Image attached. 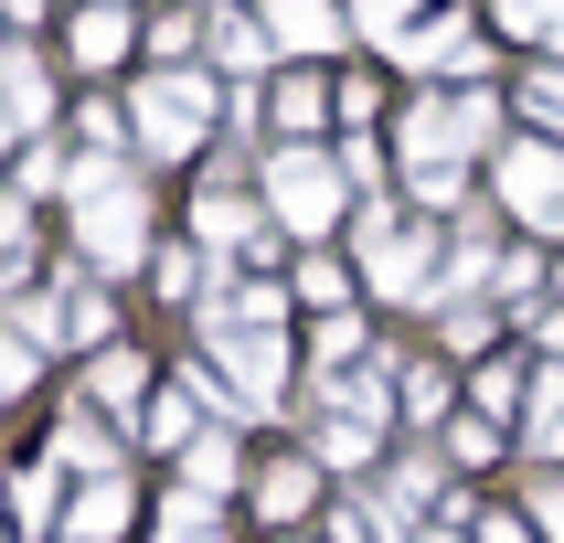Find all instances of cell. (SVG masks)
Returning <instances> with one entry per match:
<instances>
[{"label": "cell", "instance_id": "obj_1", "mask_svg": "<svg viewBox=\"0 0 564 543\" xmlns=\"http://www.w3.org/2000/svg\"><path fill=\"white\" fill-rule=\"evenodd\" d=\"M351 267L383 309H447V246H437V224L394 214V192H373L351 214Z\"/></svg>", "mask_w": 564, "mask_h": 543}, {"label": "cell", "instance_id": "obj_2", "mask_svg": "<svg viewBox=\"0 0 564 543\" xmlns=\"http://www.w3.org/2000/svg\"><path fill=\"white\" fill-rule=\"evenodd\" d=\"M501 96L490 86H426L394 118V150H405V171H469V160H490L501 150Z\"/></svg>", "mask_w": 564, "mask_h": 543}, {"label": "cell", "instance_id": "obj_3", "mask_svg": "<svg viewBox=\"0 0 564 543\" xmlns=\"http://www.w3.org/2000/svg\"><path fill=\"white\" fill-rule=\"evenodd\" d=\"M75 246H86L96 278H128L150 256V192L118 160H75Z\"/></svg>", "mask_w": 564, "mask_h": 543}, {"label": "cell", "instance_id": "obj_4", "mask_svg": "<svg viewBox=\"0 0 564 543\" xmlns=\"http://www.w3.org/2000/svg\"><path fill=\"white\" fill-rule=\"evenodd\" d=\"M351 203H362V192H351V171H341L330 150H319V139H310V150H288V139L267 150V224H278V235L319 246V235H330V224H341Z\"/></svg>", "mask_w": 564, "mask_h": 543}, {"label": "cell", "instance_id": "obj_5", "mask_svg": "<svg viewBox=\"0 0 564 543\" xmlns=\"http://www.w3.org/2000/svg\"><path fill=\"white\" fill-rule=\"evenodd\" d=\"M490 192H501V214L522 224V235H543V246H564V150L554 139H501L490 150Z\"/></svg>", "mask_w": 564, "mask_h": 543}, {"label": "cell", "instance_id": "obj_6", "mask_svg": "<svg viewBox=\"0 0 564 543\" xmlns=\"http://www.w3.org/2000/svg\"><path fill=\"white\" fill-rule=\"evenodd\" d=\"M447 490H458V469H447L437 447H394V458L362 479V511H373V533H383V543H415L426 522H437Z\"/></svg>", "mask_w": 564, "mask_h": 543}, {"label": "cell", "instance_id": "obj_7", "mask_svg": "<svg viewBox=\"0 0 564 543\" xmlns=\"http://www.w3.org/2000/svg\"><path fill=\"white\" fill-rule=\"evenodd\" d=\"M139 150L150 160H192L203 139H214V75H192V64H160L150 86H139Z\"/></svg>", "mask_w": 564, "mask_h": 543}, {"label": "cell", "instance_id": "obj_8", "mask_svg": "<svg viewBox=\"0 0 564 543\" xmlns=\"http://www.w3.org/2000/svg\"><path fill=\"white\" fill-rule=\"evenodd\" d=\"M383 54L405 64V75H426V86H479V75H490V32H479V11L469 0H447V11H415V32L405 43H383Z\"/></svg>", "mask_w": 564, "mask_h": 543}, {"label": "cell", "instance_id": "obj_9", "mask_svg": "<svg viewBox=\"0 0 564 543\" xmlns=\"http://www.w3.org/2000/svg\"><path fill=\"white\" fill-rule=\"evenodd\" d=\"M319 490H330V469H319L310 447H267L256 479H246V511L267 522V533H310V511H330Z\"/></svg>", "mask_w": 564, "mask_h": 543}, {"label": "cell", "instance_id": "obj_10", "mask_svg": "<svg viewBox=\"0 0 564 543\" xmlns=\"http://www.w3.org/2000/svg\"><path fill=\"white\" fill-rule=\"evenodd\" d=\"M150 394H160V362L139 341H107L86 362V405L107 415V426H128V437H139V415H150Z\"/></svg>", "mask_w": 564, "mask_h": 543}, {"label": "cell", "instance_id": "obj_11", "mask_svg": "<svg viewBox=\"0 0 564 543\" xmlns=\"http://www.w3.org/2000/svg\"><path fill=\"white\" fill-rule=\"evenodd\" d=\"M469 405V383L447 373L437 351H405V373H394V426H415V437H437L447 415Z\"/></svg>", "mask_w": 564, "mask_h": 543}, {"label": "cell", "instance_id": "obj_12", "mask_svg": "<svg viewBox=\"0 0 564 543\" xmlns=\"http://www.w3.org/2000/svg\"><path fill=\"white\" fill-rule=\"evenodd\" d=\"M54 458H64V479H118V469H128V426H107V415L75 394L64 426H54Z\"/></svg>", "mask_w": 564, "mask_h": 543}, {"label": "cell", "instance_id": "obj_13", "mask_svg": "<svg viewBox=\"0 0 564 543\" xmlns=\"http://www.w3.org/2000/svg\"><path fill=\"white\" fill-rule=\"evenodd\" d=\"M256 22H267V43H278V54L319 64V54L351 32V11H341V0H256Z\"/></svg>", "mask_w": 564, "mask_h": 543}, {"label": "cell", "instance_id": "obj_14", "mask_svg": "<svg viewBox=\"0 0 564 543\" xmlns=\"http://www.w3.org/2000/svg\"><path fill=\"white\" fill-rule=\"evenodd\" d=\"M246 479H256L246 426H203V437L182 447V490H203V501H246Z\"/></svg>", "mask_w": 564, "mask_h": 543}, {"label": "cell", "instance_id": "obj_15", "mask_svg": "<svg viewBox=\"0 0 564 543\" xmlns=\"http://www.w3.org/2000/svg\"><path fill=\"white\" fill-rule=\"evenodd\" d=\"M128 522H139V479H75V501H64V533L54 543H118Z\"/></svg>", "mask_w": 564, "mask_h": 543}, {"label": "cell", "instance_id": "obj_16", "mask_svg": "<svg viewBox=\"0 0 564 543\" xmlns=\"http://www.w3.org/2000/svg\"><path fill=\"white\" fill-rule=\"evenodd\" d=\"M310 458H319L330 479H373L383 458H394V437L362 426V415H310Z\"/></svg>", "mask_w": 564, "mask_h": 543}, {"label": "cell", "instance_id": "obj_17", "mask_svg": "<svg viewBox=\"0 0 564 543\" xmlns=\"http://www.w3.org/2000/svg\"><path fill=\"white\" fill-rule=\"evenodd\" d=\"M426 447H437V458H447V469H458V479H490V469H501V458H511V447H522V437H511L501 415L458 405V415H447V426H437V437H426Z\"/></svg>", "mask_w": 564, "mask_h": 543}, {"label": "cell", "instance_id": "obj_18", "mask_svg": "<svg viewBox=\"0 0 564 543\" xmlns=\"http://www.w3.org/2000/svg\"><path fill=\"white\" fill-rule=\"evenodd\" d=\"M533 373H543L533 351H490V362H469V405H479V415H501L511 437H522V405H533Z\"/></svg>", "mask_w": 564, "mask_h": 543}, {"label": "cell", "instance_id": "obj_19", "mask_svg": "<svg viewBox=\"0 0 564 543\" xmlns=\"http://www.w3.org/2000/svg\"><path fill=\"white\" fill-rule=\"evenodd\" d=\"M330 118H341V107H330V86H319L310 64H299V75H278V86H267V128H278L288 150H310V139H319V128H330Z\"/></svg>", "mask_w": 564, "mask_h": 543}, {"label": "cell", "instance_id": "obj_20", "mask_svg": "<svg viewBox=\"0 0 564 543\" xmlns=\"http://www.w3.org/2000/svg\"><path fill=\"white\" fill-rule=\"evenodd\" d=\"M288 298H299L310 319H341L351 298H362V267H351V256H330V246H310L299 267H288Z\"/></svg>", "mask_w": 564, "mask_h": 543}, {"label": "cell", "instance_id": "obj_21", "mask_svg": "<svg viewBox=\"0 0 564 543\" xmlns=\"http://www.w3.org/2000/svg\"><path fill=\"white\" fill-rule=\"evenodd\" d=\"M203 426H214V415H203V394H192V383L171 373V383L150 394V415H139V447H150V458H182V447L203 437Z\"/></svg>", "mask_w": 564, "mask_h": 543}, {"label": "cell", "instance_id": "obj_22", "mask_svg": "<svg viewBox=\"0 0 564 543\" xmlns=\"http://www.w3.org/2000/svg\"><path fill=\"white\" fill-rule=\"evenodd\" d=\"M11 522L22 533H64V458L54 447H32L22 469H11Z\"/></svg>", "mask_w": 564, "mask_h": 543}, {"label": "cell", "instance_id": "obj_23", "mask_svg": "<svg viewBox=\"0 0 564 543\" xmlns=\"http://www.w3.org/2000/svg\"><path fill=\"white\" fill-rule=\"evenodd\" d=\"M522 458L533 469H564V362L533 373V405H522Z\"/></svg>", "mask_w": 564, "mask_h": 543}, {"label": "cell", "instance_id": "obj_24", "mask_svg": "<svg viewBox=\"0 0 564 543\" xmlns=\"http://www.w3.org/2000/svg\"><path fill=\"white\" fill-rule=\"evenodd\" d=\"M351 362H373V319H362V309H341V319H319V330H310V351H299V373H310V383H330V373H351Z\"/></svg>", "mask_w": 564, "mask_h": 543}, {"label": "cell", "instance_id": "obj_25", "mask_svg": "<svg viewBox=\"0 0 564 543\" xmlns=\"http://www.w3.org/2000/svg\"><path fill=\"white\" fill-rule=\"evenodd\" d=\"M150 533L160 543H235V533H224V501H203V490H182V479L150 501Z\"/></svg>", "mask_w": 564, "mask_h": 543}, {"label": "cell", "instance_id": "obj_26", "mask_svg": "<svg viewBox=\"0 0 564 543\" xmlns=\"http://www.w3.org/2000/svg\"><path fill=\"white\" fill-rule=\"evenodd\" d=\"M203 43H214V64H224V75H246V86L267 75V54H278L256 11H214V22H203Z\"/></svg>", "mask_w": 564, "mask_h": 543}, {"label": "cell", "instance_id": "obj_27", "mask_svg": "<svg viewBox=\"0 0 564 543\" xmlns=\"http://www.w3.org/2000/svg\"><path fill=\"white\" fill-rule=\"evenodd\" d=\"M128 32H139L128 11H107V0H86V11H75V32H64V54L86 64V75H107V64L128 54Z\"/></svg>", "mask_w": 564, "mask_h": 543}, {"label": "cell", "instance_id": "obj_28", "mask_svg": "<svg viewBox=\"0 0 564 543\" xmlns=\"http://www.w3.org/2000/svg\"><path fill=\"white\" fill-rule=\"evenodd\" d=\"M501 298H447V309H437V341L447 351H469V362H490V351H501Z\"/></svg>", "mask_w": 564, "mask_h": 543}, {"label": "cell", "instance_id": "obj_29", "mask_svg": "<svg viewBox=\"0 0 564 543\" xmlns=\"http://www.w3.org/2000/svg\"><path fill=\"white\" fill-rule=\"evenodd\" d=\"M43 118H54L43 64H32V54H0V128H43Z\"/></svg>", "mask_w": 564, "mask_h": 543}, {"label": "cell", "instance_id": "obj_30", "mask_svg": "<svg viewBox=\"0 0 564 543\" xmlns=\"http://www.w3.org/2000/svg\"><path fill=\"white\" fill-rule=\"evenodd\" d=\"M511 107L533 118V139H554V150H564V54H543L533 75H522V96H511Z\"/></svg>", "mask_w": 564, "mask_h": 543}, {"label": "cell", "instance_id": "obj_31", "mask_svg": "<svg viewBox=\"0 0 564 543\" xmlns=\"http://www.w3.org/2000/svg\"><path fill=\"white\" fill-rule=\"evenodd\" d=\"M64 341H86V351L118 341V309H107V287H86V278L64 287Z\"/></svg>", "mask_w": 564, "mask_h": 543}, {"label": "cell", "instance_id": "obj_32", "mask_svg": "<svg viewBox=\"0 0 564 543\" xmlns=\"http://www.w3.org/2000/svg\"><path fill=\"white\" fill-rule=\"evenodd\" d=\"M490 22H501L511 43H554L564 54V0H490Z\"/></svg>", "mask_w": 564, "mask_h": 543}, {"label": "cell", "instance_id": "obj_33", "mask_svg": "<svg viewBox=\"0 0 564 543\" xmlns=\"http://www.w3.org/2000/svg\"><path fill=\"white\" fill-rule=\"evenodd\" d=\"M32 383H43V341H22V330L0 319V405H11V394H32Z\"/></svg>", "mask_w": 564, "mask_h": 543}, {"label": "cell", "instance_id": "obj_34", "mask_svg": "<svg viewBox=\"0 0 564 543\" xmlns=\"http://www.w3.org/2000/svg\"><path fill=\"white\" fill-rule=\"evenodd\" d=\"M341 11H351L362 43H405V32H415V0H341Z\"/></svg>", "mask_w": 564, "mask_h": 543}, {"label": "cell", "instance_id": "obj_35", "mask_svg": "<svg viewBox=\"0 0 564 543\" xmlns=\"http://www.w3.org/2000/svg\"><path fill=\"white\" fill-rule=\"evenodd\" d=\"M469 543H543V533H533V511H522V501H479Z\"/></svg>", "mask_w": 564, "mask_h": 543}, {"label": "cell", "instance_id": "obj_36", "mask_svg": "<svg viewBox=\"0 0 564 543\" xmlns=\"http://www.w3.org/2000/svg\"><path fill=\"white\" fill-rule=\"evenodd\" d=\"M522 511H533V533H543V543H564V469H533Z\"/></svg>", "mask_w": 564, "mask_h": 543}, {"label": "cell", "instance_id": "obj_37", "mask_svg": "<svg viewBox=\"0 0 564 543\" xmlns=\"http://www.w3.org/2000/svg\"><path fill=\"white\" fill-rule=\"evenodd\" d=\"M192 43H203V11H192V0H182V11H160V22H150V54H160V64H182Z\"/></svg>", "mask_w": 564, "mask_h": 543}, {"label": "cell", "instance_id": "obj_38", "mask_svg": "<svg viewBox=\"0 0 564 543\" xmlns=\"http://www.w3.org/2000/svg\"><path fill=\"white\" fill-rule=\"evenodd\" d=\"M330 107H341V128H383V118H373V107H383L373 75H341V86H330Z\"/></svg>", "mask_w": 564, "mask_h": 543}, {"label": "cell", "instance_id": "obj_39", "mask_svg": "<svg viewBox=\"0 0 564 543\" xmlns=\"http://www.w3.org/2000/svg\"><path fill=\"white\" fill-rule=\"evenodd\" d=\"M319 543H383V533H373L362 501H330V511H319Z\"/></svg>", "mask_w": 564, "mask_h": 543}, {"label": "cell", "instance_id": "obj_40", "mask_svg": "<svg viewBox=\"0 0 564 543\" xmlns=\"http://www.w3.org/2000/svg\"><path fill=\"white\" fill-rule=\"evenodd\" d=\"M54 182H75V171H64V150H54V139H43V150H22V203H32V192H54Z\"/></svg>", "mask_w": 564, "mask_h": 543}, {"label": "cell", "instance_id": "obj_41", "mask_svg": "<svg viewBox=\"0 0 564 543\" xmlns=\"http://www.w3.org/2000/svg\"><path fill=\"white\" fill-rule=\"evenodd\" d=\"M415 543H469V533H447V522H426V533H415Z\"/></svg>", "mask_w": 564, "mask_h": 543}, {"label": "cell", "instance_id": "obj_42", "mask_svg": "<svg viewBox=\"0 0 564 543\" xmlns=\"http://www.w3.org/2000/svg\"><path fill=\"white\" fill-rule=\"evenodd\" d=\"M267 543H319V533H267Z\"/></svg>", "mask_w": 564, "mask_h": 543}, {"label": "cell", "instance_id": "obj_43", "mask_svg": "<svg viewBox=\"0 0 564 543\" xmlns=\"http://www.w3.org/2000/svg\"><path fill=\"white\" fill-rule=\"evenodd\" d=\"M107 11H128V0H107Z\"/></svg>", "mask_w": 564, "mask_h": 543}]
</instances>
